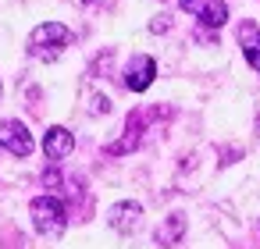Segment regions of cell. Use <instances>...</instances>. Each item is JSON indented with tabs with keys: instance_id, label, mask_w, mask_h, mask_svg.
Instances as JSON below:
<instances>
[{
	"instance_id": "obj_1",
	"label": "cell",
	"mask_w": 260,
	"mask_h": 249,
	"mask_svg": "<svg viewBox=\"0 0 260 249\" xmlns=\"http://www.w3.org/2000/svg\"><path fill=\"white\" fill-rule=\"evenodd\" d=\"M68 43H72V29L61 22H43L29 32V54L36 61H57Z\"/></svg>"
},
{
	"instance_id": "obj_2",
	"label": "cell",
	"mask_w": 260,
	"mask_h": 249,
	"mask_svg": "<svg viewBox=\"0 0 260 249\" xmlns=\"http://www.w3.org/2000/svg\"><path fill=\"white\" fill-rule=\"evenodd\" d=\"M29 214H32V224L40 235H61L68 228V214L57 196H36L29 203Z\"/></svg>"
},
{
	"instance_id": "obj_3",
	"label": "cell",
	"mask_w": 260,
	"mask_h": 249,
	"mask_svg": "<svg viewBox=\"0 0 260 249\" xmlns=\"http://www.w3.org/2000/svg\"><path fill=\"white\" fill-rule=\"evenodd\" d=\"M182 11L196 15L203 29H221L228 22V4L224 0H182Z\"/></svg>"
},
{
	"instance_id": "obj_4",
	"label": "cell",
	"mask_w": 260,
	"mask_h": 249,
	"mask_svg": "<svg viewBox=\"0 0 260 249\" xmlns=\"http://www.w3.org/2000/svg\"><path fill=\"white\" fill-rule=\"evenodd\" d=\"M0 146H4L8 153H15V157H29L32 153V135H29V128L22 125V121H0Z\"/></svg>"
},
{
	"instance_id": "obj_5",
	"label": "cell",
	"mask_w": 260,
	"mask_h": 249,
	"mask_svg": "<svg viewBox=\"0 0 260 249\" xmlns=\"http://www.w3.org/2000/svg\"><path fill=\"white\" fill-rule=\"evenodd\" d=\"M153 75H157V61L146 57V54H139V57H132L128 68H125V86H128L132 93H143V89L153 86Z\"/></svg>"
},
{
	"instance_id": "obj_6",
	"label": "cell",
	"mask_w": 260,
	"mask_h": 249,
	"mask_svg": "<svg viewBox=\"0 0 260 249\" xmlns=\"http://www.w3.org/2000/svg\"><path fill=\"white\" fill-rule=\"evenodd\" d=\"M139 221H143V206H139V203H132V199L114 203V206L107 210V224H111L114 231H121V235L136 231V228H139Z\"/></svg>"
},
{
	"instance_id": "obj_7",
	"label": "cell",
	"mask_w": 260,
	"mask_h": 249,
	"mask_svg": "<svg viewBox=\"0 0 260 249\" xmlns=\"http://www.w3.org/2000/svg\"><path fill=\"white\" fill-rule=\"evenodd\" d=\"M75 150V135L64 128V125H54V128H47V135H43V153L57 164V160H64L68 153Z\"/></svg>"
},
{
	"instance_id": "obj_8",
	"label": "cell",
	"mask_w": 260,
	"mask_h": 249,
	"mask_svg": "<svg viewBox=\"0 0 260 249\" xmlns=\"http://www.w3.org/2000/svg\"><path fill=\"white\" fill-rule=\"evenodd\" d=\"M143 128H146V114H128V125H125V135L118 139V143H111L107 146V153H114V157H121V153H128V150H136L139 146V139H143Z\"/></svg>"
},
{
	"instance_id": "obj_9",
	"label": "cell",
	"mask_w": 260,
	"mask_h": 249,
	"mask_svg": "<svg viewBox=\"0 0 260 249\" xmlns=\"http://www.w3.org/2000/svg\"><path fill=\"white\" fill-rule=\"evenodd\" d=\"M239 47H242V57L249 61V68L260 72V25L256 22L239 25Z\"/></svg>"
},
{
	"instance_id": "obj_10",
	"label": "cell",
	"mask_w": 260,
	"mask_h": 249,
	"mask_svg": "<svg viewBox=\"0 0 260 249\" xmlns=\"http://www.w3.org/2000/svg\"><path fill=\"white\" fill-rule=\"evenodd\" d=\"M182 235H185V217H182V214H171V217L157 228L153 238H157V245H178Z\"/></svg>"
},
{
	"instance_id": "obj_11",
	"label": "cell",
	"mask_w": 260,
	"mask_h": 249,
	"mask_svg": "<svg viewBox=\"0 0 260 249\" xmlns=\"http://www.w3.org/2000/svg\"><path fill=\"white\" fill-rule=\"evenodd\" d=\"M150 29H153V32H168V29H171V18H168V15H157V18L150 22Z\"/></svg>"
},
{
	"instance_id": "obj_12",
	"label": "cell",
	"mask_w": 260,
	"mask_h": 249,
	"mask_svg": "<svg viewBox=\"0 0 260 249\" xmlns=\"http://www.w3.org/2000/svg\"><path fill=\"white\" fill-rule=\"evenodd\" d=\"M89 111H93V114H107V111H111V100H107V96H93V107H89Z\"/></svg>"
},
{
	"instance_id": "obj_13",
	"label": "cell",
	"mask_w": 260,
	"mask_h": 249,
	"mask_svg": "<svg viewBox=\"0 0 260 249\" xmlns=\"http://www.w3.org/2000/svg\"><path fill=\"white\" fill-rule=\"evenodd\" d=\"M82 4H93V0H82Z\"/></svg>"
}]
</instances>
